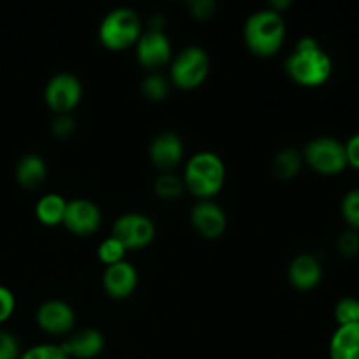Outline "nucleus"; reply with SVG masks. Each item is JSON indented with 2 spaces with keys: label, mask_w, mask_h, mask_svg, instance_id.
<instances>
[{
  "label": "nucleus",
  "mask_w": 359,
  "mask_h": 359,
  "mask_svg": "<svg viewBox=\"0 0 359 359\" xmlns=\"http://www.w3.org/2000/svg\"><path fill=\"white\" fill-rule=\"evenodd\" d=\"M284 70L298 86L319 88L332 77L333 62L316 39L304 37L284 62Z\"/></svg>",
  "instance_id": "obj_1"
},
{
  "label": "nucleus",
  "mask_w": 359,
  "mask_h": 359,
  "mask_svg": "<svg viewBox=\"0 0 359 359\" xmlns=\"http://www.w3.org/2000/svg\"><path fill=\"white\" fill-rule=\"evenodd\" d=\"M186 193L198 200H212L226 182V167L219 154L198 151L184 165L181 175Z\"/></svg>",
  "instance_id": "obj_2"
},
{
  "label": "nucleus",
  "mask_w": 359,
  "mask_h": 359,
  "mask_svg": "<svg viewBox=\"0 0 359 359\" xmlns=\"http://www.w3.org/2000/svg\"><path fill=\"white\" fill-rule=\"evenodd\" d=\"M244 42L258 58H272L286 41V21L272 7L252 13L244 23Z\"/></svg>",
  "instance_id": "obj_3"
},
{
  "label": "nucleus",
  "mask_w": 359,
  "mask_h": 359,
  "mask_svg": "<svg viewBox=\"0 0 359 359\" xmlns=\"http://www.w3.org/2000/svg\"><path fill=\"white\" fill-rule=\"evenodd\" d=\"M142 20L128 7H118L109 11L98 27V41L109 51H125L135 48L142 35Z\"/></svg>",
  "instance_id": "obj_4"
},
{
  "label": "nucleus",
  "mask_w": 359,
  "mask_h": 359,
  "mask_svg": "<svg viewBox=\"0 0 359 359\" xmlns=\"http://www.w3.org/2000/svg\"><path fill=\"white\" fill-rule=\"evenodd\" d=\"M209 70L210 60L205 49L200 46H186L172 58L168 81L179 90L191 91L205 83Z\"/></svg>",
  "instance_id": "obj_5"
},
{
  "label": "nucleus",
  "mask_w": 359,
  "mask_h": 359,
  "mask_svg": "<svg viewBox=\"0 0 359 359\" xmlns=\"http://www.w3.org/2000/svg\"><path fill=\"white\" fill-rule=\"evenodd\" d=\"M302 156H304V163L312 172L326 175V177L342 174L349 167L346 146L335 137H316L305 146V149L302 151Z\"/></svg>",
  "instance_id": "obj_6"
},
{
  "label": "nucleus",
  "mask_w": 359,
  "mask_h": 359,
  "mask_svg": "<svg viewBox=\"0 0 359 359\" xmlns=\"http://www.w3.org/2000/svg\"><path fill=\"white\" fill-rule=\"evenodd\" d=\"M135 56L140 67L149 74L170 65L174 51H172L170 39L163 30V25L153 23L147 30L142 32L135 44Z\"/></svg>",
  "instance_id": "obj_7"
},
{
  "label": "nucleus",
  "mask_w": 359,
  "mask_h": 359,
  "mask_svg": "<svg viewBox=\"0 0 359 359\" xmlns=\"http://www.w3.org/2000/svg\"><path fill=\"white\" fill-rule=\"evenodd\" d=\"M112 237L118 238L126 251H140L153 244L156 237V226L146 214L126 212L112 224Z\"/></svg>",
  "instance_id": "obj_8"
},
{
  "label": "nucleus",
  "mask_w": 359,
  "mask_h": 359,
  "mask_svg": "<svg viewBox=\"0 0 359 359\" xmlns=\"http://www.w3.org/2000/svg\"><path fill=\"white\" fill-rule=\"evenodd\" d=\"M83 98V84L79 77L70 72H58L44 88V102L55 116L70 114Z\"/></svg>",
  "instance_id": "obj_9"
},
{
  "label": "nucleus",
  "mask_w": 359,
  "mask_h": 359,
  "mask_svg": "<svg viewBox=\"0 0 359 359\" xmlns=\"http://www.w3.org/2000/svg\"><path fill=\"white\" fill-rule=\"evenodd\" d=\"M35 323L39 328L51 337H67L76 326V312L67 302L48 300L39 305L35 312Z\"/></svg>",
  "instance_id": "obj_10"
},
{
  "label": "nucleus",
  "mask_w": 359,
  "mask_h": 359,
  "mask_svg": "<svg viewBox=\"0 0 359 359\" xmlns=\"http://www.w3.org/2000/svg\"><path fill=\"white\" fill-rule=\"evenodd\" d=\"M63 226L76 237H90L102 226V210L88 198L69 200Z\"/></svg>",
  "instance_id": "obj_11"
},
{
  "label": "nucleus",
  "mask_w": 359,
  "mask_h": 359,
  "mask_svg": "<svg viewBox=\"0 0 359 359\" xmlns=\"http://www.w3.org/2000/svg\"><path fill=\"white\" fill-rule=\"evenodd\" d=\"M189 223L202 238L216 241L226 231L228 217L214 200H198L189 212Z\"/></svg>",
  "instance_id": "obj_12"
},
{
  "label": "nucleus",
  "mask_w": 359,
  "mask_h": 359,
  "mask_svg": "<svg viewBox=\"0 0 359 359\" xmlns=\"http://www.w3.org/2000/svg\"><path fill=\"white\" fill-rule=\"evenodd\" d=\"M184 158V144L182 139L174 132H161L151 140L149 160L154 168L165 172H174Z\"/></svg>",
  "instance_id": "obj_13"
},
{
  "label": "nucleus",
  "mask_w": 359,
  "mask_h": 359,
  "mask_svg": "<svg viewBox=\"0 0 359 359\" xmlns=\"http://www.w3.org/2000/svg\"><path fill=\"white\" fill-rule=\"evenodd\" d=\"M137 286H139V272L128 259L105 266L104 276H102V287L109 298L126 300L135 293Z\"/></svg>",
  "instance_id": "obj_14"
},
{
  "label": "nucleus",
  "mask_w": 359,
  "mask_h": 359,
  "mask_svg": "<svg viewBox=\"0 0 359 359\" xmlns=\"http://www.w3.org/2000/svg\"><path fill=\"white\" fill-rule=\"evenodd\" d=\"M69 359H95L102 354L105 339L98 330L83 328L67 335L65 342L60 344Z\"/></svg>",
  "instance_id": "obj_15"
},
{
  "label": "nucleus",
  "mask_w": 359,
  "mask_h": 359,
  "mask_svg": "<svg viewBox=\"0 0 359 359\" xmlns=\"http://www.w3.org/2000/svg\"><path fill=\"white\" fill-rule=\"evenodd\" d=\"M287 280L297 291H312L321 284L323 266L316 256L298 255L287 266Z\"/></svg>",
  "instance_id": "obj_16"
},
{
  "label": "nucleus",
  "mask_w": 359,
  "mask_h": 359,
  "mask_svg": "<svg viewBox=\"0 0 359 359\" xmlns=\"http://www.w3.org/2000/svg\"><path fill=\"white\" fill-rule=\"evenodd\" d=\"M14 177L23 189H28V191L39 189L48 179V165L44 158L35 153L23 154L14 168Z\"/></svg>",
  "instance_id": "obj_17"
},
{
  "label": "nucleus",
  "mask_w": 359,
  "mask_h": 359,
  "mask_svg": "<svg viewBox=\"0 0 359 359\" xmlns=\"http://www.w3.org/2000/svg\"><path fill=\"white\" fill-rule=\"evenodd\" d=\"M330 359H359V323L337 326L330 339Z\"/></svg>",
  "instance_id": "obj_18"
},
{
  "label": "nucleus",
  "mask_w": 359,
  "mask_h": 359,
  "mask_svg": "<svg viewBox=\"0 0 359 359\" xmlns=\"http://www.w3.org/2000/svg\"><path fill=\"white\" fill-rule=\"evenodd\" d=\"M67 203L69 200L60 193H46L35 203V217L44 226H60L63 224Z\"/></svg>",
  "instance_id": "obj_19"
},
{
  "label": "nucleus",
  "mask_w": 359,
  "mask_h": 359,
  "mask_svg": "<svg viewBox=\"0 0 359 359\" xmlns=\"http://www.w3.org/2000/svg\"><path fill=\"white\" fill-rule=\"evenodd\" d=\"M302 167H304V156L298 149L294 147H286V149H280L279 153L273 156L272 168L276 177H279L280 181H291V179L297 177L300 174Z\"/></svg>",
  "instance_id": "obj_20"
},
{
  "label": "nucleus",
  "mask_w": 359,
  "mask_h": 359,
  "mask_svg": "<svg viewBox=\"0 0 359 359\" xmlns=\"http://www.w3.org/2000/svg\"><path fill=\"white\" fill-rule=\"evenodd\" d=\"M153 191L160 200L175 202V200L184 195L186 189L181 175H175V172H165V174H160L154 179Z\"/></svg>",
  "instance_id": "obj_21"
},
{
  "label": "nucleus",
  "mask_w": 359,
  "mask_h": 359,
  "mask_svg": "<svg viewBox=\"0 0 359 359\" xmlns=\"http://www.w3.org/2000/svg\"><path fill=\"white\" fill-rule=\"evenodd\" d=\"M170 86L168 77L161 76L160 72H151L144 77L140 91H142L144 98H147L149 102H163L170 93Z\"/></svg>",
  "instance_id": "obj_22"
},
{
  "label": "nucleus",
  "mask_w": 359,
  "mask_h": 359,
  "mask_svg": "<svg viewBox=\"0 0 359 359\" xmlns=\"http://www.w3.org/2000/svg\"><path fill=\"white\" fill-rule=\"evenodd\" d=\"M126 248L111 235L109 238L100 242L97 249V256H98V262L104 263L105 266H111L116 265V263H121L126 259Z\"/></svg>",
  "instance_id": "obj_23"
},
{
  "label": "nucleus",
  "mask_w": 359,
  "mask_h": 359,
  "mask_svg": "<svg viewBox=\"0 0 359 359\" xmlns=\"http://www.w3.org/2000/svg\"><path fill=\"white\" fill-rule=\"evenodd\" d=\"M340 214L349 230L359 231V188L351 189L344 195L340 203Z\"/></svg>",
  "instance_id": "obj_24"
},
{
  "label": "nucleus",
  "mask_w": 359,
  "mask_h": 359,
  "mask_svg": "<svg viewBox=\"0 0 359 359\" xmlns=\"http://www.w3.org/2000/svg\"><path fill=\"white\" fill-rule=\"evenodd\" d=\"M335 321L339 326H347L359 323V312H358V298L346 297L342 300L337 302L335 305Z\"/></svg>",
  "instance_id": "obj_25"
},
{
  "label": "nucleus",
  "mask_w": 359,
  "mask_h": 359,
  "mask_svg": "<svg viewBox=\"0 0 359 359\" xmlns=\"http://www.w3.org/2000/svg\"><path fill=\"white\" fill-rule=\"evenodd\" d=\"M20 359H69L60 344H37L21 353Z\"/></svg>",
  "instance_id": "obj_26"
},
{
  "label": "nucleus",
  "mask_w": 359,
  "mask_h": 359,
  "mask_svg": "<svg viewBox=\"0 0 359 359\" xmlns=\"http://www.w3.org/2000/svg\"><path fill=\"white\" fill-rule=\"evenodd\" d=\"M337 251L344 258H356L359 255V231H342L339 241H337Z\"/></svg>",
  "instance_id": "obj_27"
},
{
  "label": "nucleus",
  "mask_w": 359,
  "mask_h": 359,
  "mask_svg": "<svg viewBox=\"0 0 359 359\" xmlns=\"http://www.w3.org/2000/svg\"><path fill=\"white\" fill-rule=\"evenodd\" d=\"M21 349L16 337L0 328V359H20Z\"/></svg>",
  "instance_id": "obj_28"
},
{
  "label": "nucleus",
  "mask_w": 359,
  "mask_h": 359,
  "mask_svg": "<svg viewBox=\"0 0 359 359\" xmlns=\"http://www.w3.org/2000/svg\"><path fill=\"white\" fill-rule=\"evenodd\" d=\"M76 130V121L70 114H58L51 121V133L60 140L70 139Z\"/></svg>",
  "instance_id": "obj_29"
},
{
  "label": "nucleus",
  "mask_w": 359,
  "mask_h": 359,
  "mask_svg": "<svg viewBox=\"0 0 359 359\" xmlns=\"http://www.w3.org/2000/svg\"><path fill=\"white\" fill-rule=\"evenodd\" d=\"M16 311V297L7 286L0 284V326L9 321Z\"/></svg>",
  "instance_id": "obj_30"
},
{
  "label": "nucleus",
  "mask_w": 359,
  "mask_h": 359,
  "mask_svg": "<svg viewBox=\"0 0 359 359\" xmlns=\"http://www.w3.org/2000/svg\"><path fill=\"white\" fill-rule=\"evenodd\" d=\"M188 7L193 18H196V20L200 21H205L214 16V13H216L217 9V4L210 2V0H198V2L188 4Z\"/></svg>",
  "instance_id": "obj_31"
},
{
  "label": "nucleus",
  "mask_w": 359,
  "mask_h": 359,
  "mask_svg": "<svg viewBox=\"0 0 359 359\" xmlns=\"http://www.w3.org/2000/svg\"><path fill=\"white\" fill-rule=\"evenodd\" d=\"M344 146H346L347 165L353 167L354 170H359V133L349 137L347 142H344Z\"/></svg>",
  "instance_id": "obj_32"
},
{
  "label": "nucleus",
  "mask_w": 359,
  "mask_h": 359,
  "mask_svg": "<svg viewBox=\"0 0 359 359\" xmlns=\"http://www.w3.org/2000/svg\"><path fill=\"white\" fill-rule=\"evenodd\" d=\"M358 312H359V298H358Z\"/></svg>",
  "instance_id": "obj_33"
}]
</instances>
